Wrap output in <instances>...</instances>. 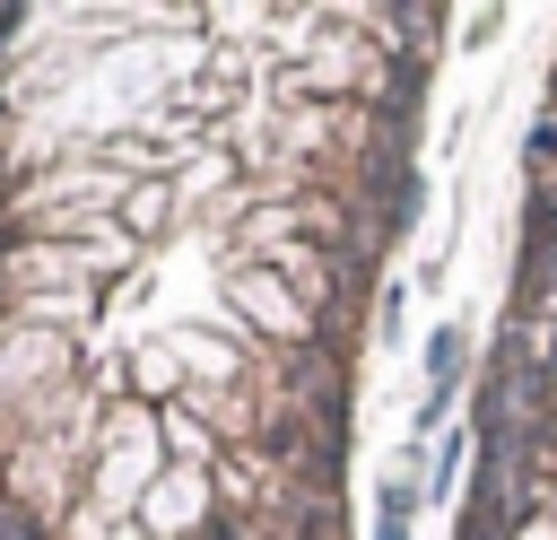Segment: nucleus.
<instances>
[{
	"label": "nucleus",
	"instance_id": "39448f33",
	"mask_svg": "<svg viewBox=\"0 0 557 540\" xmlns=\"http://www.w3.org/2000/svg\"><path fill=\"white\" fill-rule=\"evenodd\" d=\"M409 514H418V444H400V462L383 470V496H374V540H409Z\"/></svg>",
	"mask_w": 557,
	"mask_h": 540
},
{
	"label": "nucleus",
	"instance_id": "f03ea898",
	"mask_svg": "<svg viewBox=\"0 0 557 540\" xmlns=\"http://www.w3.org/2000/svg\"><path fill=\"white\" fill-rule=\"evenodd\" d=\"M209 514H218V479L191 470V462H165L157 488L139 496V523H131V531H139V540H200Z\"/></svg>",
	"mask_w": 557,
	"mask_h": 540
},
{
	"label": "nucleus",
	"instance_id": "20e7f679",
	"mask_svg": "<svg viewBox=\"0 0 557 540\" xmlns=\"http://www.w3.org/2000/svg\"><path fill=\"white\" fill-rule=\"evenodd\" d=\"M122 375L148 392V409H165V401H183V392H191V375H183V357H174V340H165V331H157V340H139V348L122 357Z\"/></svg>",
	"mask_w": 557,
	"mask_h": 540
},
{
	"label": "nucleus",
	"instance_id": "6e6552de",
	"mask_svg": "<svg viewBox=\"0 0 557 540\" xmlns=\"http://www.w3.org/2000/svg\"><path fill=\"white\" fill-rule=\"evenodd\" d=\"M522 174H531V183L557 174V113H540V122L522 131Z\"/></svg>",
	"mask_w": 557,
	"mask_h": 540
},
{
	"label": "nucleus",
	"instance_id": "f257e3e1",
	"mask_svg": "<svg viewBox=\"0 0 557 540\" xmlns=\"http://www.w3.org/2000/svg\"><path fill=\"white\" fill-rule=\"evenodd\" d=\"M226 305H235V331H252L270 357H296V348H313V340H322L313 305H305L270 261H226Z\"/></svg>",
	"mask_w": 557,
	"mask_h": 540
},
{
	"label": "nucleus",
	"instance_id": "1a4fd4ad",
	"mask_svg": "<svg viewBox=\"0 0 557 540\" xmlns=\"http://www.w3.org/2000/svg\"><path fill=\"white\" fill-rule=\"evenodd\" d=\"M374 331H383V340H400V331H409V287H400V279L383 287V305H374Z\"/></svg>",
	"mask_w": 557,
	"mask_h": 540
},
{
	"label": "nucleus",
	"instance_id": "0eeeda50",
	"mask_svg": "<svg viewBox=\"0 0 557 540\" xmlns=\"http://www.w3.org/2000/svg\"><path fill=\"white\" fill-rule=\"evenodd\" d=\"M461 366H470V331L461 322H435L426 331V392H470Z\"/></svg>",
	"mask_w": 557,
	"mask_h": 540
},
{
	"label": "nucleus",
	"instance_id": "423d86ee",
	"mask_svg": "<svg viewBox=\"0 0 557 540\" xmlns=\"http://www.w3.org/2000/svg\"><path fill=\"white\" fill-rule=\"evenodd\" d=\"M174 218H183V192H174V183H139V192L122 200V226L139 235V253H148V244H157Z\"/></svg>",
	"mask_w": 557,
	"mask_h": 540
},
{
	"label": "nucleus",
	"instance_id": "7ed1b4c3",
	"mask_svg": "<svg viewBox=\"0 0 557 540\" xmlns=\"http://www.w3.org/2000/svg\"><path fill=\"white\" fill-rule=\"evenodd\" d=\"M157 435H165V462H191V470H218V462H226V453H218V418H209L200 392L165 401V409H157Z\"/></svg>",
	"mask_w": 557,
	"mask_h": 540
}]
</instances>
